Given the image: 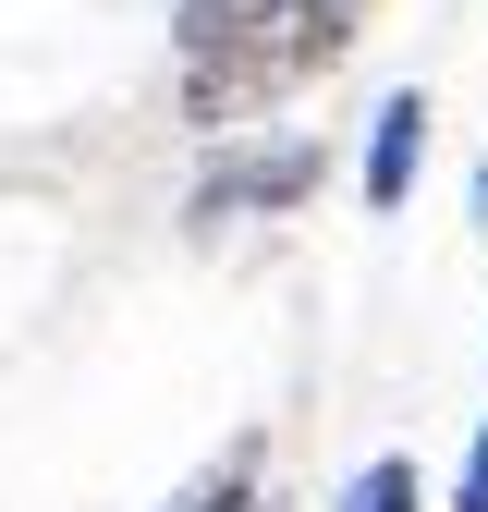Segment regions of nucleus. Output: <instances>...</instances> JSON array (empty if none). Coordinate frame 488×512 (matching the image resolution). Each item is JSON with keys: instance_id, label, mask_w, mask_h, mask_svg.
I'll return each instance as SVG.
<instances>
[{"instance_id": "f03ea898", "label": "nucleus", "mask_w": 488, "mask_h": 512, "mask_svg": "<svg viewBox=\"0 0 488 512\" xmlns=\"http://www.w3.org/2000/svg\"><path fill=\"white\" fill-rule=\"evenodd\" d=\"M318 171H330V159L305 147V135H293V147H257V159H220V171L196 183V220H244V208H305V196H318Z\"/></svg>"}, {"instance_id": "6e6552de", "label": "nucleus", "mask_w": 488, "mask_h": 512, "mask_svg": "<svg viewBox=\"0 0 488 512\" xmlns=\"http://www.w3.org/2000/svg\"><path fill=\"white\" fill-rule=\"evenodd\" d=\"M476 220H488V171H476Z\"/></svg>"}, {"instance_id": "39448f33", "label": "nucleus", "mask_w": 488, "mask_h": 512, "mask_svg": "<svg viewBox=\"0 0 488 512\" xmlns=\"http://www.w3.org/2000/svg\"><path fill=\"white\" fill-rule=\"evenodd\" d=\"M171 512H257V476H244V452H232L220 476H196V488H183Z\"/></svg>"}, {"instance_id": "f257e3e1", "label": "nucleus", "mask_w": 488, "mask_h": 512, "mask_svg": "<svg viewBox=\"0 0 488 512\" xmlns=\"http://www.w3.org/2000/svg\"><path fill=\"white\" fill-rule=\"evenodd\" d=\"M354 25H366V0H269V13H244L232 37L183 49V110H196V122L269 110V98H293L305 74H330V61L354 49Z\"/></svg>"}, {"instance_id": "0eeeda50", "label": "nucleus", "mask_w": 488, "mask_h": 512, "mask_svg": "<svg viewBox=\"0 0 488 512\" xmlns=\"http://www.w3.org/2000/svg\"><path fill=\"white\" fill-rule=\"evenodd\" d=\"M452 512H488V415H476V439H464V476H452Z\"/></svg>"}, {"instance_id": "20e7f679", "label": "nucleus", "mask_w": 488, "mask_h": 512, "mask_svg": "<svg viewBox=\"0 0 488 512\" xmlns=\"http://www.w3.org/2000/svg\"><path fill=\"white\" fill-rule=\"evenodd\" d=\"M342 512H427V476H415L403 452H379V464L342 476Z\"/></svg>"}, {"instance_id": "7ed1b4c3", "label": "nucleus", "mask_w": 488, "mask_h": 512, "mask_svg": "<svg viewBox=\"0 0 488 512\" xmlns=\"http://www.w3.org/2000/svg\"><path fill=\"white\" fill-rule=\"evenodd\" d=\"M427 122H440V110H427V86H391L379 98V122H366V208H415V171H427Z\"/></svg>"}, {"instance_id": "423d86ee", "label": "nucleus", "mask_w": 488, "mask_h": 512, "mask_svg": "<svg viewBox=\"0 0 488 512\" xmlns=\"http://www.w3.org/2000/svg\"><path fill=\"white\" fill-rule=\"evenodd\" d=\"M244 13H269V0H183V25H171V37H183V49H208V37H232Z\"/></svg>"}]
</instances>
